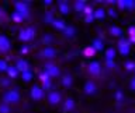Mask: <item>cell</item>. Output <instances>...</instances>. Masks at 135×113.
<instances>
[{"instance_id":"cell-33","label":"cell","mask_w":135,"mask_h":113,"mask_svg":"<svg viewBox=\"0 0 135 113\" xmlns=\"http://www.w3.org/2000/svg\"><path fill=\"white\" fill-rule=\"evenodd\" d=\"M51 35H46V36H44V43H49V42H52V39H51Z\"/></svg>"},{"instance_id":"cell-35","label":"cell","mask_w":135,"mask_h":113,"mask_svg":"<svg viewBox=\"0 0 135 113\" xmlns=\"http://www.w3.org/2000/svg\"><path fill=\"white\" fill-rule=\"evenodd\" d=\"M108 13H110V15H111V17H117V13H115V11H114V10H113V8H111V10H110Z\"/></svg>"},{"instance_id":"cell-3","label":"cell","mask_w":135,"mask_h":113,"mask_svg":"<svg viewBox=\"0 0 135 113\" xmlns=\"http://www.w3.org/2000/svg\"><path fill=\"white\" fill-rule=\"evenodd\" d=\"M34 35H35V31H34V28H31V27H28V28H24L23 31L20 32V39L21 41H24V42H27V41H31L32 38H34Z\"/></svg>"},{"instance_id":"cell-24","label":"cell","mask_w":135,"mask_h":113,"mask_svg":"<svg viewBox=\"0 0 135 113\" xmlns=\"http://www.w3.org/2000/svg\"><path fill=\"white\" fill-rule=\"evenodd\" d=\"M75 8L78 11H82V10H84L86 8V4H84V2H76L75 3Z\"/></svg>"},{"instance_id":"cell-4","label":"cell","mask_w":135,"mask_h":113,"mask_svg":"<svg viewBox=\"0 0 135 113\" xmlns=\"http://www.w3.org/2000/svg\"><path fill=\"white\" fill-rule=\"evenodd\" d=\"M44 71L46 74L49 75V77H58L59 74H61V71H59V69L55 64H52V63H48V64H45V69Z\"/></svg>"},{"instance_id":"cell-38","label":"cell","mask_w":135,"mask_h":113,"mask_svg":"<svg viewBox=\"0 0 135 113\" xmlns=\"http://www.w3.org/2000/svg\"><path fill=\"white\" fill-rule=\"evenodd\" d=\"M107 66L108 67H114V63L113 61H107Z\"/></svg>"},{"instance_id":"cell-41","label":"cell","mask_w":135,"mask_h":113,"mask_svg":"<svg viewBox=\"0 0 135 113\" xmlns=\"http://www.w3.org/2000/svg\"><path fill=\"white\" fill-rule=\"evenodd\" d=\"M134 73H135V70H134Z\"/></svg>"},{"instance_id":"cell-17","label":"cell","mask_w":135,"mask_h":113,"mask_svg":"<svg viewBox=\"0 0 135 113\" xmlns=\"http://www.w3.org/2000/svg\"><path fill=\"white\" fill-rule=\"evenodd\" d=\"M93 48H94V50H103V49H104L103 41H100V39H94V42H93Z\"/></svg>"},{"instance_id":"cell-30","label":"cell","mask_w":135,"mask_h":113,"mask_svg":"<svg viewBox=\"0 0 135 113\" xmlns=\"http://www.w3.org/2000/svg\"><path fill=\"white\" fill-rule=\"evenodd\" d=\"M45 21H46V22H54V21H55L51 13H46V15H45Z\"/></svg>"},{"instance_id":"cell-15","label":"cell","mask_w":135,"mask_h":113,"mask_svg":"<svg viewBox=\"0 0 135 113\" xmlns=\"http://www.w3.org/2000/svg\"><path fill=\"white\" fill-rule=\"evenodd\" d=\"M114 56H115V50H114L113 48L105 50V61H113Z\"/></svg>"},{"instance_id":"cell-1","label":"cell","mask_w":135,"mask_h":113,"mask_svg":"<svg viewBox=\"0 0 135 113\" xmlns=\"http://www.w3.org/2000/svg\"><path fill=\"white\" fill-rule=\"evenodd\" d=\"M3 99H4L6 103H16V102L20 100V94L16 89H10V91H7L6 94H4Z\"/></svg>"},{"instance_id":"cell-13","label":"cell","mask_w":135,"mask_h":113,"mask_svg":"<svg viewBox=\"0 0 135 113\" xmlns=\"http://www.w3.org/2000/svg\"><path fill=\"white\" fill-rule=\"evenodd\" d=\"M118 3V7L122 8V10H127V8H134V2L132 0H120Z\"/></svg>"},{"instance_id":"cell-26","label":"cell","mask_w":135,"mask_h":113,"mask_svg":"<svg viewBox=\"0 0 135 113\" xmlns=\"http://www.w3.org/2000/svg\"><path fill=\"white\" fill-rule=\"evenodd\" d=\"M0 113H10V108H8L7 103H4L0 106Z\"/></svg>"},{"instance_id":"cell-7","label":"cell","mask_w":135,"mask_h":113,"mask_svg":"<svg viewBox=\"0 0 135 113\" xmlns=\"http://www.w3.org/2000/svg\"><path fill=\"white\" fill-rule=\"evenodd\" d=\"M118 49H120V53L122 56H125V54L129 53V41H124L121 39L118 42Z\"/></svg>"},{"instance_id":"cell-14","label":"cell","mask_w":135,"mask_h":113,"mask_svg":"<svg viewBox=\"0 0 135 113\" xmlns=\"http://www.w3.org/2000/svg\"><path fill=\"white\" fill-rule=\"evenodd\" d=\"M40 78H41V81H42V84H44V88L45 89H49L51 88V81H49V75L45 73H42L41 75H40Z\"/></svg>"},{"instance_id":"cell-23","label":"cell","mask_w":135,"mask_h":113,"mask_svg":"<svg viewBox=\"0 0 135 113\" xmlns=\"http://www.w3.org/2000/svg\"><path fill=\"white\" fill-rule=\"evenodd\" d=\"M110 33H113L114 36H120L121 35V29L118 27H111L110 28Z\"/></svg>"},{"instance_id":"cell-5","label":"cell","mask_w":135,"mask_h":113,"mask_svg":"<svg viewBox=\"0 0 135 113\" xmlns=\"http://www.w3.org/2000/svg\"><path fill=\"white\" fill-rule=\"evenodd\" d=\"M31 98L34 100H40L44 98V88L38 87V85H34L31 88Z\"/></svg>"},{"instance_id":"cell-20","label":"cell","mask_w":135,"mask_h":113,"mask_svg":"<svg viewBox=\"0 0 135 113\" xmlns=\"http://www.w3.org/2000/svg\"><path fill=\"white\" fill-rule=\"evenodd\" d=\"M52 24L55 25V28H58V29H66L65 22H63V21H61V20H55Z\"/></svg>"},{"instance_id":"cell-25","label":"cell","mask_w":135,"mask_h":113,"mask_svg":"<svg viewBox=\"0 0 135 113\" xmlns=\"http://www.w3.org/2000/svg\"><path fill=\"white\" fill-rule=\"evenodd\" d=\"M94 52H96V50H94L93 46H91V48H86V49H84V54H86V56H93Z\"/></svg>"},{"instance_id":"cell-21","label":"cell","mask_w":135,"mask_h":113,"mask_svg":"<svg viewBox=\"0 0 135 113\" xmlns=\"http://www.w3.org/2000/svg\"><path fill=\"white\" fill-rule=\"evenodd\" d=\"M62 84H63V87H70L72 85V77L70 75H65V77L62 78Z\"/></svg>"},{"instance_id":"cell-2","label":"cell","mask_w":135,"mask_h":113,"mask_svg":"<svg viewBox=\"0 0 135 113\" xmlns=\"http://www.w3.org/2000/svg\"><path fill=\"white\" fill-rule=\"evenodd\" d=\"M16 13L18 14L21 18H28V14H30V11H28V6L25 3H16Z\"/></svg>"},{"instance_id":"cell-18","label":"cell","mask_w":135,"mask_h":113,"mask_svg":"<svg viewBox=\"0 0 135 113\" xmlns=\"http://www.w3.org/2000/svg\"><path fill=\"white\" fill-rule=\"evenodd\" d=\"M8 75H10L11 78H14V77H17V75L20 74V71H18V69H17V67L14 66V67H8Z\"/></svg>"},{"instance_id":"cell-12","label":"cell","mask_w":135,"mask_h":113,"mask_svg":"<svg viewBox=\"0 0 135 113\" xmlns=\"http://www.w3.org/2000/svg\"><path fill=\"white\" fill-rule=\"evenodd\" d=\"M16 67L18 69V71H20L21 74L25 73V71H30L28 63L25 61V60H23V59H21V60H17V63H16Z\"/></svg>"},{"instance_id":"cell-22","label":"cell","mask_w":135,"mask_h":113,"mask_svg":"<svg viewBox=\"0 0 135 113\" xmlns=\"http://www.w3.org/2000/svg\"><path fill=\"white\" fill-rule=\"evenodd\" d=\"M73 106H75L73 99H66V102H65V110H70V109H73Z\"/></svg>"},{"instance_id":"cell-37","label":"cell","mask_w":135,"mask_h":113,"mask_svg":"<svg viewBox=\"0 0 135 113\" xmlns=\"http://www.w3.org/2000/svg\"><path fill=\"white\" fill-rule=\"evenodd\" d=\"M27 50H28V48H27V46H24V48L21 49V53H25V52H27Z\"/></svg>"},{"instance_id":"cell-19","label":"cell","mask_w":135,"mask_h":113,"mask_svg":"<svg viewBox=\"0 0 135 113\" xmlns=\"http://www.w3.org/2000/svg\"><path fill=\"white\" fill-rule=\"evenodd\" d=\"M59 10H61L62 14H68L70 8H69V6H68L66 3H63V2H62V3H59Z\"/></svg>"},{"instance_id":"cell-32","label":"cell","mask_w":135,"mask_h":113,"mask_svg":"<svg viewBox=\"0 0 135 113\" xmlns=\"http://www.w3.org/2000/svg\"><path fill=\"white\" fill-rule=\"evenodd\" d=\"M13 20H14V21H23V18H21V17L17 14V13H14V14H13Z\"/></svg>"},{"instance_id":"cell-8","label":"cell","mask_w":135,"mask_h":113,"mask_svg":"<svg viewBox=\"0 0 135 113\" xmlns=\"http://www.w3.org/2000/svg\"><path fill=\"white\" fill-rule=\"evenodd\" d=\"M84 94H87V95H94L96 94V91H97V87H96V84L93 82V81H87L86 84H84Z\"/></svg>"},{"instance_id":"cell-36","label":"cell","mask_w":135,"mask_h":113,"mask_svg":"<svg viewBox=\"0 0 135 113\" xmlns=\"http://www.w3.org/2000/svg\"><path fill=\"white\" fill-rule=\"evenodd\" d=\"M131 88H132V89H135V77L132 78V81H131Z\"/></svg>"},{"instance_id":"cell-27","label":"cell","mask_w":135,"mask_h":113,"mask_svg":"<svg viewBox=\"0 0 135 113\" xmlns=\"http://www.w3.org/2000/svg\"><path fill=\"white\" fill-rule=\"evenodd\" d=\"M31 78H32V73H31V71H25V73H23V80L30 81Z\"/></svg>"},{"instance_id":"cell-40","label":"cell","mask_w":135,"mask_h":113,"mask_svg":"<svg viewBox=\"0 0 135 113\" xmlns=\"http://www.w3.org/2000/svg\"><path fill=\"white\" fill-rule=\"evenodd\" d=\"M134 8H135V2H134Z\"/></svg>"},{"instance_id":"cell-16","label":"cell","mask_w":135,"mask_h":113,"mask_svg":"<svg viewBox=\"0 0 135 113\" xmlns=\"http://www.w3.org/2000/svg\"><path fill=\"white\" fill-rule=\"evenodd\" d=\"M93 15H94V18H99V20H103L105 17V11L103 8H97V10L93 13Z\"/></svg>"},{"instance_id":"cell-39","label":"cell","mask_w":135,"mask_h":113,"mask_svg":"<svg viewBox=\"0 0 135 113\" xmlns=\"http://www.w3.org/2000/svg\"><path fill=\"white\" fill-rule=\"evenodd\" d=\"M3 15V11H2V8H0V17H2Z\"/></svg>"},{"instance_id":"cell-9","label":"cell","mask_w":135,"mask_h":113,"mask_svg":"<svg viewBox=\"0 0 135 113\" xmlns=\"http://www.w3.org/2000/svg\"><path fill=\"white\" fill-rule=\"evenodd\" d=\"M41 56L42 57H48V59H52L56 56V50H55L54 48H49V46H46V48H44L41 50Z\"/></svg>"},{"instance_id":"cell-28","label":"cell","mask_w":135,"mask_h":113,"mask_svg":"<svg viewBox=\"0 0 135 113\" xmlns=\"http://www.w3.org/2000/svg\"><path fill=\"white\" fill-rule=\"evenodd\" d=\"M129 32V36H131V42H135V27H131L128 29Z\"/></svg>"},{"instance_id":"cell-6","label":"cell","mask_w":135,"mask_h":113,"mask_svg":"<svg viewBox=\"0 0 135 113\" xmlns=\"http://www.w3.org/2000/svg\"><path fill=\"white\" fill-rule=\"evenodd\" d=\"M87 70H89L90 74L97 75V74H100V71H101V66H100L99 61H90L89 66H87Z\"/></svg>"},{"instance_id":"cell-31","label":"cell","mask_w":135,"mask_h":113,"mask_svg":"<svg viewBox=\"0 0 135 113\" xmlns=\"http://www.w3.org/2000/svg\"><path fill=\"white\" fill-rule=\"evenodd\" d=\"M65 33H66V35H69V36H72V35L75 33V29L70 28V27H68V28L65 29Z\"/></svg>"},{"instance_id":"cell-29","label":"cell","mask_w":135,"mask_h":113,"mask_svg":"<svg viewBox=\"0 0 135 113\" xmlns=\"http://www.w3.org/2000/svg\"><path fill=\"white\" fill-rule=\"evenodd\" d=\"M4 70H8V66L6 64L4 60H0V71H4Z\"/></svg>"},{"instance_id":"cell-10","label":"cell","mask_w":135,"mask_h":113,"mask_svg":"<svg viewBox=\"0 0 135 113\" xmlns=\"http://www.w3.org/2000/svg\"><path fill=\"white\" fill-rule=\"evenodd\" d=\"M10 41L8 38H6L4 35H0V52H7L10 49Z\"/></svg>"},{"instance_id":"cell-11","label":"cell","mask_w":135,"mask_h":113,"mask_svg":"<svg viewBox=\"0 0 135 113\" xmlns=\"http://www.w3.org/2000/svg\"><path fill=\"white\" fill-rule=\"evenodd\" d=\"M48 102L51 105H58L59 102H61V94L59 92H49L48 94Z\"/></svg>"},{"instance_id":"cell-34","label":"cell","mask_w":135,"mask_h":113,"mask_svg":"<svg viewBox=\"0 0 135 113\" xmlns=\"http://www.w3.org/2000/svg\"><path fill=\"white\" fill-rule=\"evenodd\" d=\"M127 69H128V70H135V64H134V63H127Z\"/></svg>"}]
</instances>
